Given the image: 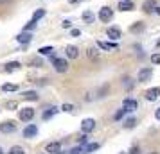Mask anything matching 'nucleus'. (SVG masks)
Masks as SVG:
<instances>
[{
  "label": "nucleus",
  "mask_w": 160,
  "mask_h": 154,
  "mask_svg": "<svg viewBox=\"0 0 160 154\" xmlns=\"http://www.w3.org/2000/svg\"><path fill=\"white\" fill-rule=\"evenodd\" d=\"M52 65H54V70L58 73H65L67 70H68V63H67L65 59H59V58H54L52 56Z\"/></svg>",
  "instance_id": "nucleus-1"
},
{
  "label": "nucleus",
  "mask_w": 160,
  "mask_h": 154,
  "mask_svg": "<svg viewBox=\"0 0 160 154\" xmlns=\"http://www.w3.org/2000/svg\"><path fill=\"white\" fill-rule=\"evenodd\" d=\"M138 108V102L135 100V99H124L122 102V110L126 111V113H133V111Z\"/></svg>",
  "instance_id": "nucleus-2"
},
{
  "label": "nucleus",
  "mask_w": 160,
  "mask_h": 154,
  "mask_svg": "<svg viewBox=\"0 0 160 154\" xmlns=\"http://www.w3.org/2000/svg\"><path fill=\"white\" fill-rule=\"evenodd\" d=\"M112 18H113V9L101 7V11H99V20H101L102 23H106V22H110Z\"/></svg>",
  "instance_id": "nucleus-3"
},
{
  "label": "nucleus",
  "mask_w": 160,
  "mask_h": 154,
  "mask_svg": "<svg viewBox=\"0 0 160 154\" xmlns=\"http://www.w3.org/2000/svg\"><path fill=\"white\" fill-rule=\"evenodd\" d=\"M34 118V110L32 108H23V110H20V120L22 122H31Z\"/></svg>",
  "instance_id": "nucleus-4"
},
{
  "label": "nucleus",
  "mask_w": 160,
  "mask_h": 154,
  "mask_svg": "<svg viewBox=\"0 0 160 154\" xmlns=\"http://www.w3.org/2000/svg\"><path fill=\"white\" fill-rule=\"evenodd\" d=\"M81 129H83V133H92L95 129V120L94 118H85L81 122Z\"/></svg>",
  "instance_id": "nucleus-5"
},
{
  "label": "nucleus",
  "mask_w": 160,
  "mask_h": 154,
  "mask_svg": "<svg viewBox=\"0 0 160 154\" xmlns=\"http://www.w3.org/2000/svg\"><path fill=\"white\" fill-rule=\"evenodd\" d=\"M158 97H160V86H157V88H149L148 91H146V99H148L149 102L157 100Z\"/></svg>",
  "instance_id": "nucleus-6"
},
{
  "label": "nucleus",
  "mask_w": 160,
  "mask_h": 154,
  "mask_svg": "<svg viewBox=\"0 0 160 154\" xmlns=\"http://www.w3.org/2000/svg\"><path fill=\"white\" fill-rule=\"evenodd\" d=\"M151 75H153L151 68H142V70L138 72V81L140 82H148L149 79H151Z\"/></svg>",
  "instance_id": "nucleus-7"
},
{
  "label": "nucleus",
  "mask_w": 160,
  "mask_h": 154,
  "mask_svg": "<svg viewBox=\"0 0 160 154\" xmlns=\"http://www.w3.org/2000/svg\"><path fill=\"white\" fill-rule=\"evenodd\" d=\"M45 152H51V154H59V152H61V143H59V142H51L49 145L45 147Z\"/></svg>",
  "instance_id": "nucleus-8"
},
{
  "label": "nucleus",
  "mask_w": 160,
  "mask_h": 154,
  "mask_svg": "<svg viewBox=\"0 0 160 154\" xmlns=\"http://www.w3.org/2000/svg\"><path fill=\"white\" fill-rule=\"evenodd\" d=\"M31 40H32V34H29L27 30H23L22 34H18V36H16V41H18V43H22V45L31 43Z\"/></svg>",
  "instance_id": "nucleus-9"
},
{
  "label": "nucleus",
  "mask_w": 160,
  "mask_h": 154,
  "mask_svg": "<svg viewBox=\"0 0 160 154\" xmlns=\"http://www.w3.org/2000/svg\"><path fill=\"white\" fill-rule=\"evenodd\" d=\"M0 131H2V133H13V131H16V122H4V124H0Z\"/></svg>",
  "instance_id": "nucleus-10"
},
{
  "label": "nucleus",
  "mask_w": 160,
  "mask_h": 154,
  "mask_svg": "<svg viewBox=\"0 0 160 154\" xmlns=\"http://www.w3.org/2000/svg\"><path fill=\"white\" fill-rule=\"evenodd\" d=\"M38 134V127L36 125H27V127H25V129H23V136H25V138H32V136H36Z\"/></svg>",
  "instance_id": "nucleus-11"
},
{
  "label": "nucleus",
  "mask_w": 160,
  "mask_h": 154,
  "mask_svg": "<svg viewBox=\"0 0 160 154\" xmlns=\"http://www.w3.org/2000/svg\"><path fill=\"white\" fill-rule=\"evenodd\" d=\"M133 7H135V4H133L131 0H121L117 9H119V11H131Z\"/></svg>",
  "instance_id": "nucleus-12"
},
{
  "label": "nucleus",
  "mask_w": 160,
  "mask_h": 154,
  "mask_svg": "<svg viewBox=\"0 0 160 154\" xmlns=\"http://www.w3.org/2000/svg\"><path fill=\"white\" fill-rule=\"evenodd\" d=\"M155 7H157V2L155 0H146L144 4H142V11L144 13H153Z\"/></svg>",
  "instance_id": "nucleus-13"
},
{
  "label": "nucleus",
  "mask_w": 160,
  "mask_h": 154,
  "mask_svg": "<svg viewBox=\"0 0 160 154\" xmlns=\"http://www.w3.org/2000/svg\"><path fill=\"white\" fill-rule=\"evenodd\" d=\"M67 52V58H70V59H76L78 56H79V50H78V47H74V45H68L65 49Z\"/></svg>",
  "instance_id": "nucleus-14"
},
{
  "label": "nucleus",
  "mask_w": 160,
  "mask_h": 154,
  "mask_svg": "<svg viewBox=\"0 0 160 154\" xmlns=\"http://www.w3.org/2000/svg\"><path fill=\"white\" fill-rule=\"evenodd\" d=\"M106 34H108L110 40H117V38H121V29L119 27H110L106 30Z\"/></svg>",
  "instance_id": "nucleus-15"
},
{
  "label": "nucleus",
  "mask_w": 160,
  "mask_h": 154,
  "mask_svg": "<svg viewBox=\"0 0 160 154\" xmlns=\"http://www.w3.org/2000/svg\"><path fill=\"white\" fill-rule=\"evenodd\" d=\"M144 27H146V23H142V22H135L133 25L130 27V30L133 32V34H138V32H142L144 30Z\"/></svg>",
  "instance_id": "nucleus-16"
},
{
  "label": "nucleus",
  "mask_w": 160,
  "mask_h": 154,
  "mask_svg": "<svg viewBox=\"0 0 160 154\" xmlns=\"http://www.w3.org/2000/svg\"><path fill=\"white\" fill-rule=\"evenodd\" d=\"M97 45H99L101 49H104V50H117V49H119L117 43H102V41H97Z\"/></svg>",
  "instance_id": "nucleus-17"
},
{
  "label": "nucleus",
  "mask_w": 160,
  "mask_h": 154,
  "mask_svg": "<svg viewBox=\"0 0 160 154\" xmlns=\"http://www.w3.org/2000/svg\"><path fill=\"white\" fill-rule=\"evenodd\" d=\"M59 111V108H49L47 111H43V120H49V118H52L56 113Z\"/></svg>",
  "instance_id": "nucleus-18"
},
{
  "label": "nucleus",
  "mask_w": 160,
  "mask_h": 154,
  "mask_svg": "<svg viewBox=\"0 0 160 154\" xmlns=\"http://www.w3.org/2000/svg\"><path fill=\"white\" fill-rule=\"evenodd\" d=\"M18 68H20V63H18V61H11V63H8V65H6V72H15V70H18Z\"/></svg>",
  "instance_id": "nucleus-19"
},
{
  "label": "nucleus",
  "mask_w": 160,
  "mask_h": 154,
  "mask_svg": "<svg viewBox=\"0 0 160 154\" xmlns=\"http://www.w3.org/2000/svg\"><path fill=\"white\" fill-rule=\"evenodd\" d=\"M87 56L92 59V61H97V59H99V50H97V49H88Z\"/></svg>",
  "instance_id": "nucleus-20"
},
{
  "label": "nucleus",
  "mask_w": 160,
  "mask_h": 154,
  "mask_svg": "<svg viewBox=\"0 0 160 154\" xmlns=\"http://www.w3.org/2000/svg\"><path fill=\"white\" fill-rule=\"evenodd\" d=\"M23 99H25V100H38L40 97H38L36 91H25V93H23Z\"/></svg>",
  "instance_id": "nucleus-21"
},
{
  "label": "nucleus",
  "mask_w": 160,
  "mask_h": 154,
  "mask_svg": "<svg viewBox=\"0 0 160 154\" xmlns=\"http://www.w3.org/2000/svg\"><path fill=\"white\" fill-rule=\"evenodd\" d=\"M83 20H85L87 23H92L95 20L94 13H92V11H85V13H83Z\"/></svg>",
  "instance_id": "nucleus-22"
},
{
  "label": "nucleus",
  "mask_w": 160,
  "mask_h": 154,
  "mask_svg": "<svg viewBox=\"0 0 160 154\" xmlns=\"http://www.w3.org/2000/svg\"><path fill=\"white\" fill-rule=\"evenodd\" d=\"M45 16V9H36V11H34V15H32V20H40V18H43Z\"/></svg>",
  "instance_id": "nucleus-23"
},
{
  "label": "nucleus",
  "mask_w": 160,
  "mask_h": 154,
  "mask_svg": "<svg viewBox=\"0 0 160 154\" xmlns=\"http://www.w3.org/2000/svg\"><path fill=\"white\" fill-rule=\"evenodd\" d=\"M2 90H4V91H16V90H18V84H11V82H8V84L2 86Z\"/></svg>",
  "instance_id": "nucleus-24"
},
{
  "label": "nucleus",
  "mask_w": 160,
  "mask_h": 154,
  "mask_svg": "<svg viewBox=\"0 0 160 154\" xmlns=\"http://www.w3.org/2000/svg\"><path fill=\"white\" fill-rule=\"evenodd\" d=\"M9 154H25V151H23V147L15 145V147H11V151H9Z\"/></svg>",
  "instance_id": "nucleus-25"
},
{
  "label": "nucleus",
  "mask_w": 160,
  "mask_h": 154,
  "mask_svg": "<svg viewBox=\"0 0 160 154\" xmlns=\"http://www.w3.org/2000/svg\"><path fill=\"white\" fill-rule=\"evenodd\" d=\"M135 122H137V120H135L133 117H131V118H128V120L124 122V127H126V129H130V127H135Z\"/></svg>",
  "instance_id": "nucleus-26"
},
{
  "label": "nucleus",
  "mask_w": 160,
  "mask_h": 154,
  "mask_svg": "<svg viewBox=\"0 0 160 154\" xmlns=\"http://www.w3.org/2000/svg\"><path fill=\"white\" fill-rule=\"evenodd\" d=\"M99 149V143H90V145L85 147V152H92V151H97Z\"/></svg>",
  "instance_id": "nucleus-27"
},
{
  "label": "nucleus",
  "mask_w": 160,
  "mask_h": 154,
  "mask_svg": "<svg viewBox=\"0 0 160 154\" xmlns=\"http://www.w3.org/2000/svg\"><path fill=\"white\" fill-rule=\"evenodd\" d=\"M34 27H36V20H31V22L27 23L25 27H23V30H27V32H29V30H32Z\"/></svg>",
  "instance_id": "nucleus-28"
},
{
  "label": "nucleus",
  "mask_w": 160,
  "mask_h": 154,
  "mask_svg": "<svg viewBox=\"0 0 160 154\" xmlns=\"http://www.w3.org/2000/svg\"><path fill=\"white\" fill-rule=\"evenodd\" d=\"M29 65H32V66H42V65H43V61H42L40 58H34V59H31V61H29Z\"/></svg>",
  "instance_id": "nucleus-29"
},
{
  "label": "nucleus",
  "mask_w": 160,
  "mask_h": 154,
  "mask_svg": "<svg viewBox=\"0 0 160 154\" xmlns=\"http://www.w3.org/2000/svg\"><path fill=\"white\" fill-rule=\"evenodd\" d=\"M61 111H65V113H72L74 106H72V104H63V106H61Z\"/></svg>",
  "instance_id": "nucleus-30"
},
{
  "label": "nucleus",
  "mask_w": 160,
  "mask_h": 154,
  "mask_svg": "<svg viewBox=\"0 0 160 154\" xmlns=\"http://www.w3.org/2000/svg\"><path fill=\"white\" fill-rule=\"evenodd\" d=\"M151 63H153V65H160V54H158V52L151 56Z\"/></svg>",
  "instance_id": "nucleus-31"
},
{
  "label": "nucleus",
  "mask_w": 160,
  "mask_h": 154,
  "mask_svg": "<svg viewBox=\"0 0 160 154\" xmlns=\"http://www.w3.org/2000/svg\"><path fill=\"white\" fill-rule=\"evenodd\" d=\"M38 52H40L42 56H45V54H51V52H52V47H42Z\"/></svg>",
  "instance_id": "nucleus-32"
},
{
  "label": "nucleus",
  "mask_w": 160,
  "mask_h": 154,
  "mask_svg": "<svg viewBox=\"0 0 160 154\" xmlns=\"http://www.w3.org/2000/svg\"><path fill=\"white\" fill-rule=\"evenodd\" d=\"M8 108H9V110H16V108H18V102H16V100H9Z\"/></svg>",
  "instance_id": "nucleus-33"
},
{
  "label": "nucleus",
  "mask_w": 160,
  "mask_h": 154,
  "mask_svg": "<svg viewBox=\"0 0 160 154\" xmlns=\"http://www.w3.org/2000/svg\"><path fill=\"white\" fill-rule=\"evenodd\" d=\"M124 113H126V111H124V110H119V111H117V113H115V117H113V118H115V120H121V118L124 117Z\"/></svg>",
  "instance_id": "nucleus-34"
},
{
  "label": "nucleus",
  "mask_w": 160,
  "mask_h": 154,
  "mask_svg": "<svg viewBox=\"0 0 160 154\" xmlns=\"http://www.w3.org/2000/svg\"><path fill=\"white\" fill-rule=\"evenodd\" d=\"M70 154H85V149H81V147H78V149H72V151H70Z\"/></svg>",
  "instance_id": "nucleus-35"
},
{
  "label": "nucleus",
  "mask_w": 160,
  "mask_h": 154,
  "mask_svg": "<svg viewBox=\"0 0 160 154\" xmlns=\"http://www.w3.org/2000/svg\"><path fill=\"white\" fill-rule=\"evenodd\" d=\"M87 142H88V136H87V134L79 138V143H81V145H87Z\"/></svg>",
  "instance_id": "nucleus-36"
},
{
  "label": "nucleus",
  "mask_w": 160,
  "mask_h": 154,
  "mask_svg": "<svg viewBox=\"0 0 160 154\" xmlns=\"http://www.w3.org/2000/svg\"><path fill=\"white\" fill-rule=\"evenodd\" d=\"M70 34H72V36H79L81 30H79V29H72V30H70Z\"/></svg>",
  "instance_id": "nucleus-37"
},
{
  "label": "nucleus",
  "mask_w": 160,
  "mask_h": 154,
  "mask_svg": "<svg viewBox=\"0 0 160 154\" xmlns=\"http://www.w3.org/2000/svg\"><path fill=\"white\" fill-rule=\"evenodd\" d=\"M63 27H65V29H70V22H68V20H65V22H63Z\"/></svg>",
  "instance_id": "nucleus-38"
},
{
  "label": "nucleus",
  "mask_w": 160,
  "mask_h": 154,
  "mask_svg": "<svg viewBox=\"0 0 160 154\" xmlns=\"http://www.w3.org/2000/svg\"><path fill=\"white\" fill-rule=\"evenodd\" d=\"M155 118H157V120H160V108L155 111Z\"/></svg>",
  "instance_id": "nucleus-39"
},
{
  "label": "nucleus",
  "mask_w": 160,
  "mask_h": 154,
  "mask_svg": "<svg viewBox=\"0 0 160 154\" xmlns=\"http://www.w3.org/2000/svg\"><path fill=\"white\" fill-rule=\"evenodd\" d=\"M8 2H11V0H0V4H8Z\"/></svg>",
  "instance_id": "nucleus-40"
},
{
  "label": "nucleus",
  "mask_w": 160,
  "mask_h": 154,
  "mask_svg": "<svg viewBox=\"0 0 160 154\" xmlns=\"http://www.w3.org/2000/svg\"><path fill=\"white\" fill-rule=\"evenodd\" d=\"M68 2H70V4H76V2H79V0H68Z\"/></svg>",
  "instance_id": "nucleus-41"
},
{
  "label": "nucleus",
  "mask_w": 160,
  "mask_h": 154,
  "mask_svg": "<svg viewBox=\"0 0 160 154\" xmlns=\"http://www.w3.org/2000/svg\"><path fill=\"white\" fill-rule=\"evenodd\" d=\"M155 11H157V13H158V15H160V7H155Z\"/></svg>",
  "instance_id": "nucleus-42"
},
{
  "label": "nucleus",
  "mask_w": 160,
  "mask_h": 154,
  "mask_svg": "<svg viewBox=\"0 0 160 154\" xmlns=\"http://www.w3.org/2000/svg\"><path fill=\"white\" fill-rule=\"evenodd\" d=\"M0 154H4V149H2V147H0Z\"/></svg>",
  "instance_id": "nucleus-43"
},
{
  "label": "nucleus",
  "mask_w": 160,
  "mask_h": 154,
  "mask_svg": "<svg viewBox=\"0 0 160 154\" xmlns=\"http://www.w3.org/2000/svg\"><path fill=\"white\" fill-rule=\"evenodd\" d=\"M157 47H160V40H158V41H157Z\"/></svg>",
  "instance_id": "nucleus-44"
},
{
  "label": "nucleus",
  "mask_w": 160,
  "mask_h": 154,
  "mask_svg": "<svg viewBox=\"0 0 160 154\" xmlns=\"http://www.w3.org/2000/svg\"><path fill=\"white\" fill-rule=\"evenodd\" d=\"M149 154H158V152H149Z\"/></svg>",
  "instance_id": "nucleus-45"
}]
</instances>
